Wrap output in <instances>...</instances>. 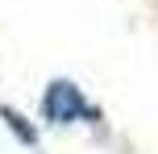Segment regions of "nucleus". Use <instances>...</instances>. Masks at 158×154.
I'll list each match as a JSON object with an SVG mask.
<instances>
[{"label": "nucleus", "instance_id": "2", "mask_svg": "<svg viewBox=\"0 0 158 154\" xmlns=\"http://www.w3.org/2000/svg\"><path fill=\"white\" fill-rule=\"evenodd\" d=\"M0 117H4V121H8V129H13V133H17V138H21V142H25V146H38V129H33V125H29V121H25V117H21V113H13V108H8V104H4V108H0Z\"/></svg>", "mask_w": 158, "mask_h": 154}, {"label": "nucleus", "instance_id": "1", "mask_svg": "<svg viewBox=\"0 0 158 154\" xmlns=\"http://www.w3.org/2000/svg\"><path fill=\"white\" fill-rule=\"evenodd\" d=\"M42 108H46L50 121L67 125V121H75V117H83V113H87V100H83V92H79L75 83L54 79V83H50V92H46V100H42Z\"/></svg>", "mask_w": 158, "mask_h": 154}]
</instances>
